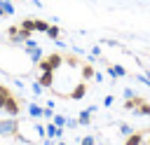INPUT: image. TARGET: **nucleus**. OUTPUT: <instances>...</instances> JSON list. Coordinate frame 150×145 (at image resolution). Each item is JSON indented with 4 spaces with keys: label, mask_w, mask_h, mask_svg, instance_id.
Masks as SVG:
<instances>
[{
    "label": "nucleus",
    "mask_w": 150,
    "mask_h": 145,
    "mask_svg": "<svg viewBox=\"0 0 150 145\" xmlns=\"http://www.w3.org/2000/svg\"><path fill=\"white\" fill-rule=\"evenodd\" d=\"M35 65H38V70H40V72H45V70H52V72H54L56 68H61V65H63V54H59V51H52L49 56L40 58Z\"/></svg>",
    "instance_id": "f257e3e1"
},
{
    "label": "nucleus",
    "mask_w": 150,
    "mask_h": 145,
    "mask_svg": "<svg viewBox=\"0 0 150 145\" xmlns=\"http://www.w3.org/2000/svg\"><path fill=\"white\" fill-rule=\"evenodd\" d=\"M47 37H52V40H59L61 37V28L56 26V23H49V28H47V33H45Z\"/></svg>",
    "instance_id": "f8f14e48"
},
{
    "label": "nucleus",
    "mask_w": 150,
    "mask_h": 145,
    "mask_svg": "<svg viewBox=\"0 0 150 145\" xmlns=\"http://www.w3.org/2000/svg\"><path fill=\"white\" fill-rule=\"evenodd\" d=\"M131 96H136L134 89H124V98H131Z\"/></svg>",
    "instance_id": "5701e85b"
},
{
    "label": "nucleus",
    "mask_w": 150,
    "mask_h": 145,
    "mask_svg": "<svg viewBox=\"0 0 150 145\" xmlns=\"http://www.w3.org/2000/svg\"><path fill=\"white\" fill-rule=\"evenodd\" d=\"M21 28H26V30H30V33H35V19H21V23H19Z\"/></svg>",
    "instance_id": "dca6fc26"
},
{
    "label": "nucleus",
    "mask_w": 150,
    "mask_h": 145,
    "mask_svg": "<svg viewBox=\"0 0 150 145\" xmlns=\"http://www.w3.org/2000/svg\"><path fill=\"white\" fill-rule=\"evenodd\" d=\"M148 131H134L124 138V145H143V138H145Z\"/></svg>",
    "instance_id": "423d86ee"
},
{
    "label": "nucleus",
    "mask_w": 150,
    "mask_h": 145,
    "mask_svg": "<svg viewBox=\"0 0 150 145\" xmlns=\"http://www.w3.org/2000/svg\"><path fill=\"white\" fill-rule=\"evenodd\" d=\"M94 65L91 63H82L80 65V80H84V82H89V80H94Z\"/></svg>",
    "instance_id": "6e6552de"
},
{
    "label": "nucleus",
    "mask_w": 150,
    "mask_h": 145,
    "mask_svg": "<svg viewBox=\"0 0 150 145\" xmlns=\"http://www.w3.org/2000/svg\"><path fill=\"white\" fill-rule=\"evenodd\" d=\"M0 16H5V7H2V0H0Z\"/></svg>",
    "instance_id": "a878e982"
},
{
    "label": "nucleus",
    "mask_w": 150,
    "mask_h": 145,
    "mask_svg": "<svg viewBox=\"0 0 150 145\" xmlns=\"http://www.w3.org/2000/svg\"><path fill=\"white\" fill-rule=\"evenodd\" d=\"M77 122H80V126H87V124H91V112H89V110H82V112L77 115Z\"/></svg>",
    "instance_id": "ddd939ff"
},
{
    "label": "nucleus",
    "mask_w": 150,
    "mask_h": 145,
    "mask_svg": "<svg viewBox=\"0 0 150 145\" xmlns=\"http://www.w3.org/2000/svg\"><path fill=\"white\" fill-rule=\"evenodd\" d=\"M28 115L33 117V119H40V117H45V108H40V105H35V103H28Z\"/></svg>",
    "instance_id": "9b49d317"
},
{
    "label": "nucleus",
    "mask_w": 150,
    "mask_h": 145,
    "mask_svg": "<svg viewBox=\"0 0 150 145\" xmlns=\"http://www.w3.org/2000/svg\"><path fill=\"white\" fill-rule=\"evenodd\" d=\"M120 133H122V136H124V138H127V136H129V133H134V129H131V126H129V124H124V122H120Z\"/></svg>",
    "instance_id": "6ab92c4d"
},
{
    "label": "nucleus",
    "mask_w": 150,
    "mask_h": 145,
    "mask_svg": "<svg viewBox=\"0 0 150 145\" xmlns=\"http://www.w3.org/2000/svg\"><path fill=\"white\" fill-rule=\"evenodd\" d=\"M145 98H141V96H131V98H124V110H129V112H134L141 103H143Z\"/></svg>",
    "instance_id": "9d476101"
},
{
    "label": "nucleus",
    "mask_w": 150,
    "mask_h": 145,
    "mask_svg": "<svg viewBox=\"0 0 150 145\" xmlns=\"http://www.w3.org/2000/svg\"><path fill=\"white\" fill-rule=\"evenodd\" d=\"M80 145H94V136H84V138L80 140Z\"/></svg>",
    "instance_id": "4be33fe9"
},
{
    "label": "nucleus",
    "mask_w": 150,
    "mask_h": 145,
    "mask_svg": "<svg viewBox=\"0 0 150 145\" xmlns=\"http://www.w3.org/2000/svg\"><path fill=\"white\" fill-rule=\"evenodd\" d=\"M21 47H23V54L28 56V61H30L33 65H35V63H38V61L42 58V49H40V44H38V42H35L33 37H28V40H26V42H23Z\"/></svg>",
    "instance_id": "f03ea898"
},
{
    "label": "nucleus",
    "mask_w": 150,
    "mask_h": 145,
    "mask_svg": "<svg viewBox=\"0 0 150 145\" xmlns=\"http://www.w3.org/2000/svg\"><path fill=\"white\" fill-rule=\"evenodd\" d=\"M19 133V119L9 117V119H0V138L7 136H16Z\"/></svg>",
    "instance_id": "7ed1b4c3"
},
{
    "label": "nucleus",
    "mask_w": 150,
    "mask_h": 145,
    "mask_svg": "<svg viewBox=\"0 0 150 145\" xmlns=\"http://www.w3.org/2000/svg\"><path fill=\"white\" fill-rule=\"evenodd\" d=\"M84 96H87V82L80 80V82L73 87V91H70V101H80V98H84Z\"/></svg>",
    "instance_id": "39448f33"
},
{
    "label": "nucleus",
    "mask_w": 150,
    "mask_h": 145,
    "mask_svg": "<svg viewBox=\"0 0 150 145\" xmlns=\"http://www.w3.org/2000/svg\"><path fill=\"white\" fill-rule=\"evenodd\" d=\"M7 2H12V0H7Z\"/></svg>",
    "instance_id": "c85d7f7f"
},
{
    "label": "nucleus",
    "mask_w": 150,
    "mask_h": 145,
    "mask_svg": "<svg viewBox=\"0 0 150 145\" xmlns=\"http://www.w3.org/2000/svg\"><path fill=\"white\" fill-rule=\"evenodd\" d=\"M2 110L9 115V117H19V112H21V105H19V101L14 98V94L5 101V105H2Z\"/></svg>",
    "instance_id": "20e7f679"
},
{
    "label": "nucleus",
    "mask_w": 150,
    "mask_h": 145,
    "mask_svg": "<svg viewBox=\"0 0 150 145\" xmlns=\"http://www.w3.org/2000/svg\"><path fill=\"white\" fill-rule=\"evenodd\" d=\"M103 105H112V96H110V94L103 98Z\"/></svg>",
    "instance_id": "b1692460"
},
{
    "label": "nucleus",
    "mask_w": 150,
    "mask_h": 145,
    "mask_svg": "<svg viewBox=\"0 0 150 145\" xmlns=\"http://www.w3.org/2000/svg\"><path fill=\"white\" fill-rule=\"evenodd\" d=\"M9 96H12V91H9L7 87H2V84H0V110H2V105H5V101H7Z\"/></svg>",
    "instance_id": "f3484780"
},
{
    "label": "nucleus",
    "mask_w": 150,
    "mask_h": 145,
    "mask_svg": "<svg viewBox=\"0 0 150 145\" xmlns=\"http://www.w3.org/2000/svg\"><path fill=\"white\" fill-rule=\"evenodd\" d=\"M148 145H150V131H148Z\"/></svg>",
    "instance_id": "bb28decb"
},
{
    "label": "nucleus",
    "mask_w": 150,
    "mask_h": 145,
    "mask_svg": "<svg viewBox=\"0 0 150 145\" xmlns=\"http://www.w3.org/2000/svg\"><path fill=\"white\" fill-rule=\"evenodd\" d=\"M134 112H136V115H141V117H150V103H148V101H143Z\"/></svg>",
    "instance_id": "4468645a"
},
{
    "label": "nucleus",
    "mask_w": 150,
    "mask_h": 145,
    "mask_svg": "<svg viewBox=\"0 0 150 145\" xmlns=\"http://www.w3.org/2000/svg\"><path fill=\"white\" fill-rule=\"evenodd\" d=\"M42 145H54V138H45V140H42Z\"/></svg>",
    "instance_id": "393cba45"
},
{
    "label": "nucleus",
    "mask_w": 150,
    "mask_h": 145,
    "mask_svg": "<svg viewBox=\"0 0 150 145\" xmlns=\"http://www.w3.org/2000/svg\"><path fill=\"white\" fill-rule=\"evenodd\" d=\"M2 7H5V16H12V14H14V5H12V2L2 0Z\"/></svg>",
    "instance_id": "aec40b11"
},
{
    "label": "nucleus",
    "mask_w": 150,
    "mask_h": 145,
    "mask_svg": "<svg viewBox=\"0 0 150 145\" xmlns=\"http://www.w3.org/2000/svg\"><path fill=\"white\" fill-rule=\"evenodd\" d=\"M56 145H66V143H56Z\"/></svg>",
    "instance_id": "cd10ccee"
},
{
    "label": "nucleus",
    "mask_w": 150,
    "mask_h": 145,
    "mask_svg": "<svg viewBox=\"0 0 150 145\" xmlns=\"http://www.w3.org/2000/svg\"><path fill=\"white\" fill-rule=\"evenodd\" d=\"M38 82H40L42 87H54V72H52V70L40 72V75H38Z\"/></svg>",
    "instance_id": "1a4fd4ad"
},
{
    "label": "nucleus",
    "mask_w": 150,
    "mask_h": 145,
    "mask_svg": "<svg viewBox=\"0 0 150 145\" xmlns=\"http://www.w3.org/2000/svg\"><path fill=\"white\" fill-rule=\"evenodd\" d=\"M66 126H68V129H75V126H80L77 117H75V119H66Z\"/></svg>",
    "instance_id": "412c9836"
},
{
    "label": "nucleus",
    "mask_w": 150,
    "mask_h": 145,
    "mask_svg": "<svg viewBox=\"0 0 150 145\" xmlns=\"http://www.w3.org/2000/svg\"><path fill=\"white\" fill-rule=\"evenodd\" d=\"M108 75L115 80V77H127L129 72H127L124 65H120V63H110V65H108Z\"/></svg>",
    "instance_id": "0eeeda50"
},
{
    "label": "nucleus",
    "mask_w": 150,
    "mask_h": 145,
    "mask_svg": "<svg viewBox=\"0 0 150 145\" xmlns=\"http://www.w3.org/2000/svg\"><path fill=\"white\" fill-rule=\"evenodd\" d=\"M66 119H68L66 115H54V117H52V122H54L56 126H63V129H66Z\"/></svg>",
    "instance_id": "a211bd4d"
},
{
    "label": "nucleus",
    "mask_w": 150,
    "mask_h": 145,
    "mask_svg": "<svg viewBox=\"0 0 150 145\" xmlns=\"http://www.w3.org/2000/svg\"><path fill=\"white\" fill-rule=\"evenodd\" d=\"M47 28H49V21H45V19H35V33H47Z\"/></svg>",
    "instance_id": "2eb2a0df"
}]
</instances>
